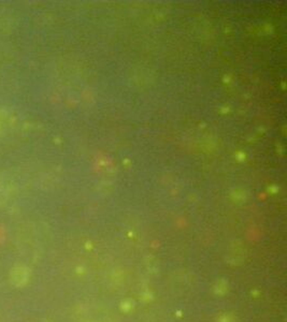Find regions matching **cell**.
Instances as JSON below:
<instances>
[{
	"instance_id": "1",
	"label": "cell",
	"mask_w": 287,
	"mask_h": 322,
	"mask_svg": "<svg viewBox=\"0 0 287 322\" xmlns=\"http://www.w3.org/2000/svg\"><path fill=\"white\" fill-rule=\"evenodd\" d=\"M28 270L23 266H17L14 267L11 272V281L15 284L16 287H20L23 284H25L28 280Z\"/></svg>"
}]
</instances>
